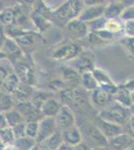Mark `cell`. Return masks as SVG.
Returning a JSON list of instances; mask_svg holds the SVG:
<instances>
[{
    "mask_svg": "<svg viewBox=\"0 0 134 150\" xmlns=\"http://www.w3.org/2000/svg\"><path fill=\"white\" fill-rule=\"evenodd\" d=\"M15 73L19 77L21 83L27 84V85L30 86L32 85L34 80V75L30 67L24 63H21V62H18L17 64H15Z\"/></svg>",
    "mask_w": 134,
    "mask_h": 150,
    "instance_id": "cell-19",
    "label": "cell"
},
{
    "mask_svg": "<svg viewBox=\"0 0 134 150\" xmlns=\"http://www.w3.org/2000/svg\"><path fill=\"white\" fill-rule=\"evenodd\" d=\"M7 128H11L9 126V123L7 121L5 115L3 113L0 114V130H3V129H7Z\"/></svg>",
    "mask_w": 134,
    "mask_h": 150,
    "instance_id": "cell-43",
    "label": "cell"
},
{
    "mask_svg": "<svg viewBox=\"0 0 134 150\" xmlns=\"http://www.w3.org/2000/svg\"><path fill=\"white\" fill-rule=\"evenodd\" d=\"M126 126H127V132L126 133H128V134L134 139V116H131L130 120H129L128 123L126 124Z\"/></svg>",
    "mask_w": 134,
    "mask_h": 150,
    "instance_id": "cell-40",
    "label": "cell"
},
{
    "mask_svg": "<svg viewBox=\"0 0 134 150\" xmlns=\"http://www.w3.org/2000/svg\"><path fill=\"white\" fill-rule=\"evenodd\" d=\"M30 19L32 21L33 25L35 26V28L37 29V31L39 33H43L46 30H48V28H50L51 24H52V21L43 17V16H41L40 14L36 13L33 10L30 13Z\"/></svg>",
    "mask_w": 134,
    "mask_h": 150,
    "instance_id": "cell-22",
    "label": "cell"
},
{
    "mask_svg": "<svg viewBox=\"0 0 134 150\" xmlns=\"http://www.w3.org/2000/svg\"><path fill=\"white\" fill-rule=\"evenodd\" d=\"M21 85V81L16 73H12L1 83V91L2 92L8 93L10 95H14L16 91L19 89Z\"/></svg>",
    "mask_w": 134,
    "mask_h": 150,
    "instance_id": "cell-20",
    "label": "cell"
},
{
    "mask_svg": "<svg viewBox=\"0 0 134 150\" xmlns=\"http://www.w3.org/2000/svg\"><path fill=\"white\" fill-rule=\"evenodd\" d=\"M123 30L127 37H134V19H129L123 22Z\"/></svg>",
    "mask_w": 134,
    "mask_h": 150,
    "instance_id": "cell-36",
    "label": "cell"
},
{
    "mask_svg": "<svg viewBox=\"0 0 134 150\" xmlns=\"http://www.w3.org/2000/svg\"><path fill=\"white\" fill-rule=\"evenodd\" d=\"M63 143L62 140V135L60 130H57L54 134L48 139H46L45 141H43L42 143H40L41 150H58L60 147V145Z\"/></svg>",
    "mask_w": 134,
    "mask_h": 150,
    "instance_id": "cell-23",
    "label": "cell"
},
{
    "mask_svg": "<svg viewBox=\"0 0 134 150\" xmlns=\"http://www.w3.org/2000/svg\"><path fill=\"white\" fill-rule=\"evenodd\" d=\"M55 121L57 125L58 130L63 131L68 128H71L75 126V122H76V118L73 113V111L69 106L63 105L58 114L55 116Z\"/></svg>",
    "mask_w": 134,
    "mask_h": 150,
    "instance_id": "cell-8",
    "label": "cell"
},
{
    "mask_svg": "<svg viewBox=\"0 0 134 150\" xmlns=\"http://www.w3.org/2000/svg\"><path fill=\"white\" fill-rule=\"evenodd\" d=\"M85 6H86L85 1H79V0H69L64 2L53 11L51 21L59 25L66 26L70 21L79 18Z\"/></svg>",
    "mask_w": 134,
    "mask_h": 150,
    "instance_id": "cell-1",
    "label": "cell"
},
{
    "mask_svg": "<svg viewBox=\"0 0 134 150\" xmlns=\"http://www.w3.org/2000/svg\"><path fill=\"white\" fill-rule=\"evenodd\" d=\"M82 53L81 47L74 42H68L61 45L53 52L52 58L57 61H70L78 58Z\"/></svg>",
    "mask_w": 134,
    "mask_h": 150,
    "instance_id": "cell-5",
    "label": "cell"
},
{
    "mask_svg": "<svg viewBox=\"0 0 134 150\" xmlns=\"http://www.w3.org/2000/svg\"><path fill=\"white\" fill-rule=\"evenodd\" d=\"M49 88L52 89L53 91H58L59 93L63 92L64 90H66L67 86L65 85V83L63 82L61 79L60 80H53L49 83Z\"/></svg>",
    "mask_w": 134,
    "mask_h": 150,
    "instance_id": "cell-37",
    "label": "cell"
},
{
    "mask_svg": "<svg viewBox=\"0 0 134 150\" xmlns=\"http://www.w3.org/2000/svg\"><path fill=\"white\" fill-rule=\"evenodd\" d=\"M37 143L35 139L29 138V137H23V138L20 139H16L15 143H14V146L17 150H30L32 149L34 146H35Z\"/></svg>",
    "mask_w": 134,
    "mask_h": 150,
    "instance_id": "cell-31",
    "label": "cell"
},
{
    "mask_svg": "<svg viewBox=\"0 0 134 150\" xmlns=\"http://www.w3.org/2000/svg\"><path fill=\"white\" fill-rule=\"evenodd\" d=\"M30 150H41V147H40V145L39 144H36L35 146L33 147L32 149H30Z\"/></svg>",
    "mask_w": 134,
    "mask_h": 150,
    "instance_id": "cell-47",
    "label": "cell"
},
{
    "mask_svg": "<svg viewBox=\"0 0 134 150\" xmlns=\"http://www.w3.org/2000/svg\"><path fill=\"white\" fill-rule=\"evenodd\" d=\"M121 43L124 45V47L130 52V54L134 56V37H125L121 40Z\"/></svg>",
    "mask_w": 134,
    "mask_h": 150,
    "instance_id": "cell-38",
    "label": "cell"
},
{
    "mask_svg": "<svg viewBox=\"0 0 134 150\" xmlns=\"http://www.w3.org/2000/svg\"><path fill=\"white\" fill-rule=\"evenodd\" d=\"M12 130H13L15 139H20L23 138V137H26V122L20 123V124L16 125V126L12 127Z\"/></svg>",
    "mask_w": 134,
    "mask_h": 150,
    "instance_id": "cell-35",
    "label": "cell"
},
{
    "mask_svg": "<svg viewBox=\"0 0 134 150\" xmlns=\"http://www.w3.org/2000/svg\"><path fill=\"white\" fill-rule=\"evenodd\" d=\"M66 29L68 33L75 39H83V38L87 37L90 33L87 23L79 18L70 21L66 25Z\"/></svg>",
    "mask_w": 134,
    "mask_h": 150,
    "instance_id": "cell-11",
    "label": "cell"
},
{
    "mask_svg": "<svg viewBox=\"0 0 134 150\" xmlns=\"http://www.w3.org/2000/svg\"><path fill=\"white\" fill-rule=\"evenodd\" d=\"M114 101L120 103L121 105L125 106L127 108H131L133 105L132 99H131V93L127 89H125L122 85H118L117 91L114 95Z\"/></svg>",
    "mask_w": 134,
    "mask_h": 150,
    "instance_id": "cell-24",
    "label": "cell"
},
{
    "mask_svg": "<svg viewBox=\"0 0 134 150\" xmlns=\"http://www.w3.org/2000/svg\"><path fill=\"white\" fill-rule=\"evenodd\" d=\"M98 116L106 121L123 126V125L127 124L130 120L132 113H131L130 108H127L121 105L120 103L113 101L111 104H109L108 106L99 111Z\"/></svg>",
    "mask_w": 134,
    "mask_h": 150,
    "instance_id": "cell-2",
    "label": "cell"
},
{
    "mask_svg": "<svg viewBox=\"0 0 134 150\" xmlns=\"http://www.w3.org/2000/svg\"><path fill=\"white\" fill-rule=\"evenodd\" d=\"M121 19L125 20H129V19H134V4L128 6L127 8L124 10V12L121 15Z\"/></svg>",
    "mask_w": 134,
    "mask_h": 150,
    "instance_id": "cell-39",
    "label": "cell"
},
{
    "mask_svg": "<svg viewBox=\"0 0 134 150\" xmlns=\"http://www.w3.org/2000/svg\"><path fill=\"white\" fill-rule=\"evenodd\" d=\"M57 130L58 128L56 125L55 117H44L39 121V131H38V136L36 138L37 143H42L43 141L52 136Z\"/></svg>",
    "mask_w": 134,
    "mask_h": 150,
    "instance_id": "cell-9",
    "label": "cell"
},
{
    "mask_svg": "<svg viewBox=\"0 0 134 150\" xmlns=\"http://www.w3.org/2000/svg\"><path fill=\"white\" fill-rule=\"evenodd\" d=\"M95 125L100 129V131L103 133L104 136H105L107 139L113 138V137L123 133L122 126L115 124V123L106 121V120L102 119L99 116L96 117V123H95Z\"/></svg>",
    "mask_w": 134,
    "mask_h": 150,
    "instance_id": "cell-12",
    "label": "cell"
},
{
    "mask_svg": "<svg viewBox=\"0 0 134 150\" xmlns=\"http://www.w3.org/2000/svg\"><path fill=\"white\" fill-rule=\"evenodd\" d=\"M131 99H132V102H133V104H134V92L131 93Z\"/></svg>",
    "mask_w": 134,
    "mask_h": 150,
    "instance_id": "cell-50",
    "label": "cell"
},
{
    "mask_svg": "<svg viewBox=\"0 0 134 150\" xmlns=\"http://www.w3.org/2000/svg\"><path fill=\"white\" fill-rule=\"evenodd\" d=\"M51 97H52V94L43 92V91H36V92L33 93V96L30 101L34 104V106H35L36 108L41 110L43 104Z\"/></svg>",
    "mask_w": 134,
    "mask_h": 150,
    "instance_id": "cell-30",
    "label": "cell"
},
{
    "mask_svg": "<svg viewBox=\"0 0 134 150\" xmlns=\"http://www.w3.org/2000/svg\"><path fill=\"white\" fill-rule=\"evenodd\" d=\"M127 150H134V143H133L132 145H131V146L129 147V148H128Z\"/></svg>",
    "mask_w": 134,
    "mask_h": 150,
    "instance_id": "cell-49",
    "label": "cell"
},
{
    "mask_svg": "<svg viewBox=\"0 0 134 150\" xmlns=\"http://www.w3.org/2000/svg\"><path fill=\"white\" fill-rule=\"evenodd\" d=\"M15 109L20 112V114L23 116L25 122L31 121H38L42 120L44 118L42 111L34 106V104L31 101H24V102H17Z\"/></svg>",
    "mask_w": 134,
    "mask_h": 150,
    "instance_id": "cell-7",
    "label": "cell"
},
{
    "mask_svg": "<svg viewBox=\"0 0 134 150\" xmlns=\"http://www.w3.org/2000/svg\"><path fill=\"white\" fill-rule=\"evenodd\" d=\"M74 150H93V149L90 148V147H89L86 143L82 142V143H80L79 145L75 146V147H74Z\"/></svg>",
    "mask_w": 134,
    "mask_h": 150,
    "instance_id": "cell-44",
    "label": "cell"
},
{
    "mask_svg": "<svg viewBox=\"0 0 134 150\" xmlns=\"http://www.w3.org/2000/svg\"><path fill=\"white\" fill-rule=\"evenodd\" d=\"M0 73H1V76H0V81H1V83L3 82L5 79L7 78V77L9 76L10 74L14 73V72H9L8 70H7V68L4 65L1 64V68H0Z\"/></svg>",
    "mask_w": 134,
    "mask_h": 150,
    "instance_id": "cell-41",
    "label": "cell"
},
{
    "mask_svg": "<svg viewBox=\"0 0 134 150\" xmlns=\"http://www.w3.org/2000/svg\"><path fill=\"white\" fill-rule=\"evenodd\" d=\"M22 57V49L14 39L6 37L1 44V58L10 60L13 64H17Z\"/></svg>",
    "mask_w": 134,
    "mask_h": 150,
    "instance_id": "cell-6",
    "label": "cell"
},
{
    "mask_svg": "<svg viewBox=\"0 0 134 150\" xmlns=\"http://www.w3.org/2000/svg\"><path fill=\"white\" fill-rule=\"evenodd\" d=\"M105 30L109 31L112 34L120 32L121 30H123V24L119 22L117 19H107L105 24Z\"/></svg>",
    "mask_w": 134,
    "mask_h": 150,
    "instance_id": "cell-34",
    "label": "cell"
},
{
    "mask_svg": "<svg viewBox=\"0 0 134 150\" xmlns=\"http://www.w3.org/2000/svg\"><path fill=\"white\" fill-rule=\"evenodd\" d=\"M4 115H5L7 121L9 123V126L11 128L16 126V125L20 124V123H23L25 122V120H24L23 116L20 114V112H19L17 109H12L10 111H8V112H5L3 113Z\"/></svg>",
    "mask_w": 134,
    "mask_h": 150,
    "instance_id": "cell-28",
    "label": "cell"
},
{
    "mask_svg": "<svg viewBox=\"0 0 134 150\" xmlns=\"http://www.w3.org/2000/svg\"><path fill=\"white\" fill-rule=\"evenodd\" d=\"M81 86L87 92H93L99 87V84L92 72H86L81 75Z\"/></svg>",
    "mask_w": 134,
    "mask_h": 150,
    "instance_id": "cell-25",
    "label": "cell"
},
{
    "mask_svg": "<svg viewBox=\"0 0 134 150\" xmlns=\"http://www.w3.org/2000/svg\"><path fill=\"white\" fill-rule=\"evenodd\" d=\"M58 150H74V147L73 146H70L66 143H62L60 145V147L58 148Z\"/></svg>",
    "mask_w": 134,
    "mask_h": 150,
    "instance_id": "cell-45",
    "label": "cell"
},
{
    "mask_svg": "<svg viewBox=\"0 0 134 150\" xmlns=\"http://www.w3.org/2000/svg\"><path fill=\"white\" fill-rule=\"evenodd\" d=\"M73 68L82 75L86 72H92L95 69L94 66V58L91 56V53H83L76 59L73 63Z\"/></svg>",
    "mask_w": 134,
    "mask_h": 150,
    "instance_id": "cell-14",
    "label": "cell"
},
{
    "mask_svg": "<svg viewBox=\"0 0 134 150\" xmlns=\"http://www.w3.org/2000/svg\"><path fill=\"white\" fill-rule=\"evenodd\" d=\"M121 85H122L125 89H127V90L130 93L134 92V78L129 79V80H127L126 82H124V83L121 84Z\"/></svg>",
    "mask_w": 134,
    "mask_h": 150,
    "instance_id": "cell-42",
    "label": "cell"
},
{
    "mask_svg": "<svg viewBox=\"0 0 134 150\" xmlns=\"http://www.w3.org/2000/svg\"><path fill=\"white\" fill-rule=\"evenodd\" d=\"M61 135L63 143H66L70 145V146L75 147L83 142L81 130L76 126L68 128L66 130H63V131H61Z\"/></svg>",
    "mask_w": 134,
    "mask_h": 150,
    "instance_id": "cell-17",
    "label": "cell"
},
{
    "mask_svg": "<svg viewBox=\"0 0 134 150\" xmlns=\"http://www.w3.org/2000/svg\"><path fill=\"white\" fill-rule=\"evenodd\" d=\"M114 101V96L105 89L98 87L96 90L91 92V102L94 106L100 108H105Z\"/></svg>",
    "mask_w": 134,
    "mask_h": 150,
    "instance_id": "cell-15",
    "label": "cell"
},
{
    "mask_svg": "<svg viewBox=\"0 0 134 150\" xmlns=\"http://www.w3.org/2000/svg\"><path fill=\"white\" fill-rule=\"evenodd\" d=\"M14 40L16 41L17 44L19 45V47L21 49H25V50L30 49V48L34 47V45L38 44V43H42L45 41L40 34L35 33L32 30L27 31L26 33L20 35L19 37H17Z\"/></svg>",
    "mask_w": 134,
    "mask_h": 150,
    "instance_id": "cell-13",
    "label": "cell"
},
{
    "mask_svg": "<svg viewBox=\"0 0 134 150\" xmlns=\"http://www.w3.org/2000/svg\"><path fill=\"white\" fill-rule=\"evenodd\" d=\"M33 11H35L36 13L40 14L43 17L49 19L51 21V18H52V14L54 10H51V9L48 7L47 4H45L44 1H37L33 4Z\"/></svg>",
    "mask_w": 134,
    "mask_h": 150,
    "instance_id": "cell-29",
    "label": "cell"
},
{
    "mask_svg": "<svg viewBox=\"0 0 134 150\" xmlns=\"http://www.w3.org/2000/svg\"><path fill=\"white\" fill-rule=\"evenodd\" d=\"M62 106L63 105L60 101H58L54 97H51L43 104L41 111H42L44 117H55L62 108Z\"/></svg>",
    "mask_w": 134,
    "mask_h": 150,
    "instance_id": "cell-21",
    "label": "cell"
},
{
    "mask_svg": "<svg viewBox=\"0 0 134 150\" xmlns=\"http://www.w3.org/2000/svg\"><path fill=\"white\" fill-rule=\"evenodd\" d=\"M2 150H17L14 145H7V146H2Z\"/></svg>",
    "mask_w": 134,
    "mask_h": 150,
    "instance_id": "cell-46",
    "label": "cell"
},
{
    "mask_svg": "<svg viewBox=\"0 0 134 150\" xmlns=\"http://www.w3.org/2000/svg\"><path fill=\"white\" fill-rule=\"evenodd\" d=\"M0 138H1V146H7V145H14L15 143V136L12 128L0 130Z\"/></svg>",
    "mask_w": 134,
    "mask_h": 150,
    "instance_id": "cell-32",
    "label": "cell"
},
{
    "mask_svg": "<svg viewBox=\"0 0 134 150\" xmlns=\"http://www.w3.org/2000/svg\"><path fill=\"white\" fill-rule=\"evenodd\" d=\"M126 2L124 1H109L106 5L104 17L107 19H117V17H121L128 5H125ZM130 6V5H129Z\"/></svg>",
    "mask_w": 134,
    "mask_h": 150,
    "instance_id": "cell-18",
    "label": "cell"
},
{
    "mask_svg": "<svg viewBox=\"0 0 134 150\" xmlns=\"http://www.w3.org/2000/svg\"><path fill=\"white\" fill-rule=\"evenodd\" d=\"M134 143V139L128 133H121L113 138L108 139V145L111 150H127Z\"/></svg>",
    "mask_w": 134,
    "mask_h": 150,
    "instance_id": "cell-16",
    "label": "cell"
},
{
    "mask_svg": "<svg viewBox=\"0 0 134 150\" xmlns=\"http://www.w3.org/2000/svg\"><path fill=\"white\" fill-rule=\"evenodd\" d=\"M39 131V122L38 121H31L26 122V136L29 138L35 139L38 136Z\"/></svg>",
    "mask_w": 134,
    "mask_h": 150,
    "instance_id": "cell-33",
    "label": "cell"
},
{
    "mask_svg": "<svg viewBox=\"0 0 134 150\" xmlns=\"http://www.w3.org/2000/svg\"><path fill=\"white\" fill-rule=\"evenodd\" d=\"M0 109H1V113L8 112L12 109L15 108V104H14V97L13 95H10L8 93L2 92L1 91V96H0Z\"/></svg>",
    "mask_w": 134,
    "mask_h": 150,
    "instance_id": "cell-27",
    "label": "cell"
},
{
    "mask_svg": "<svg viewBox=\"0 0 134 150\" xmlns=\"http://www.w3.org/2000/svg\"><path fill=\"white\" fill-rule=\"evenodd\" d=\"M82 137L84 139V143H86L90 148L97 149L101 147H106L108 145V139L104 136L98 127L92 123H86L81 130Z\"/></svg>",
    "mask_w": 134,
    "mask_h": 150,
    "instance_id": "cell-3",
    "label": "cell"
},
{
    "mask_svg": "<svg viewBox=\"0 0 134 150\" xmlns=\"http://www.w3.org/2000/svg\"><path fill=\"white\" fill-rule=\"evenodd\" d=\"M107 3L106 1H85L86 6L80 14L79 19L88 23L103 17Z\"/></svg>",
    "mask_w": 134,
    "mask_h": 150,
    "instance_id": "cell-4",
    "label": "cell"
},
{
    "mask_svg": "<svg viewBox=\"0 0 134 150\" xmlns=\"http://www.w3.org/2000/svg\"><path fill=\"white\" fill-rule=\"evenodd\" d=\"M16 17V9L14 7H6L0 13V19L1 23L5 26L14 25Z\"/></svg>",
    "mask_w": 134,
    "mask_h": 150,
    "instance_id": "cell-26",
    "label": "cell"
},
{
    "mask_svg": "<svg viewBox=\"0 0 134 150\" xmlns=\"http://www.w3.org/2000/svg\"><path fill=\"white\" fill-rule=\"evenodd\" d=\"M61 80L64 82L68 89H77L81 85V75L71 66H63L60 69Z\"/></svg>",
    "mask_w": 134,
    "mask_h": 150,
    "instance_id": "cell-10",
    "label": "cell"
},
{
    "mask_svg": "<svg viewBox=\"0 0 134 150\" xmlns=\"http://www.w3.org/2000/svg\"><path fill=\"white\" fill-rule=\"evenodd\" d=\"M94 150H111V149L109 148L108 146H106V147H101V148H97V149H94Z\"/></svg>",
    "mask_w": 134,
    "mask_h": 150,
    "instance_id": "cell-48",
    "label": "cell"
}]
</instances>
